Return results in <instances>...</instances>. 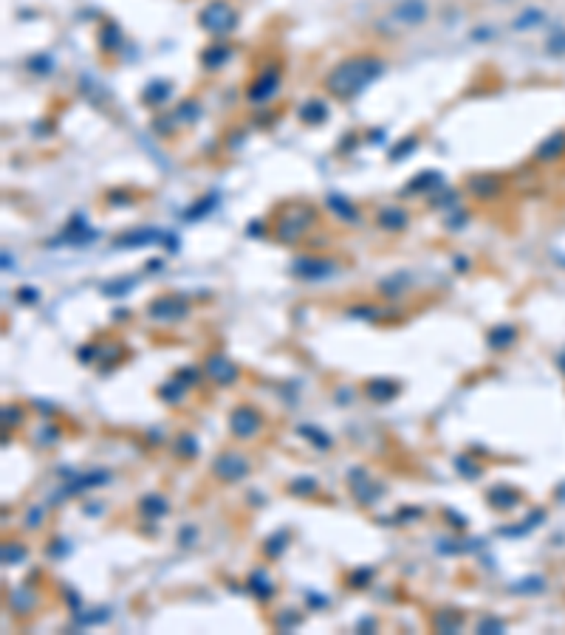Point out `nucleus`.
Instances as JSON below:
<instances>
[{"mask_svg":"<svg viewBox=\"0 0 565 635\" xmlns=\"http://www.w3.org/2000/svg\"><path fill=\"white\" fill-rule=\"evenodd\" d=\"M381 71H384V59H379L373 54H353V57L334 65V71L325 77V88H328V94L337 99H353L356 94H362L376 77H381Z\"/></svg>","mask_w":565,"mask_h":635,"instance_id":"f257e3e1","label":"nucleus"},{"mask_svg":"<svg viewBox=\"0 0 565 635\" xmlns=\"http://www.w3.org/2000/svg\"><path fill=\"white\" fill-rule=\"evenodd\" d=\"M314 209L306 203H288L280 212V221H277V237L283 243H297L314 223Z\"/></svg>","mask_w":565,"mask_h":635,"instance_id":"f03ea898","label":"nucleus"},{"mask_svg":"<svg viewBox=\"0 0 565 635\" xmlns=\"http://www.w3.org/2000/svg\"><path fill=\"white\" fill-rule=\"evenodd\" d=\"M198 23H201L204 32L221 37V34H229L232 28L237 26V12L232 9V3H226V0H212L210 6L201 9Z\"/></svg>","mask_w":565,"mask_h":635,"instance_id":"7ed1b4c3","label":"nucleus"},{"mask_svg":"<svg viewBox=\"0 0 565 635\" xmlns=\"http://www.w3.org/2000/svg\"><path fill=\"white\" fill-rule=\"evenodd\" d=\"M252 469V461L244 455V452H237V449H224L221 455L212 461V474L224 483H237V480H244Z\"/></svg>","mask_w":565,"mask_h":635,"instance_id":"20e7f679","label":"nucleus"},{"mask_svg":"<svg viewBox=\"0 0 565 635\" xmlns=\"http://www.w3.org/2000/svg\"><path fill=\"white\" fill-rule=\"evenodd\" d=\"M229 430L235 438H241V441H252L260 435L263 430V415L252 407V404H241V407H235L232 415H229Z\"/></svg>","mask_w":565,"mask_h":635,"instance_id":"39448f33","label":"nucleus"},{"mask_svg":"<svg viewBox=\"0 0 565 635\" xmlns=\"http://www.w3.org/2000/svg\"><path fill=\"white\" fill-rule=\"evenodd\" d=\"M190 314V302L178 294H161L147 305V316L156 322H178Z\"/></svg>","mask_w":565,"mask_h":635,"instance_id":"423d86ee","label":"nucleus"},{"mask_svg":"<svg viewBox=\"0 0 565 635\" xmlns=\"http://www.w3.org/2000/svg\"><path fill=\"white\" fill-rule=\"evenodd\" d=\"M337 263L328 260V257H314V254H306V257H297L291 263V271H294V277H300V280H328L337 274Z\"/></svg>","mask_w":565,"mask_h":635,"instance_id":"0eeeda50","label":"nucleus"},{"mask_svg":"<svg viewBox=\"0 0 565 635\" xmlns=\"http://www.w3.org/2000/svg\"><path fill=\"white\" fill-rule=\"evenodd\" d=\"M280 79H283V68L280 65H269V68H263L260 77L249 85V99L252 102H266V99H272L277 94V88H280Z\"/></svg>","mask_w":565,"mask_h":635,"instance_id":"6e6552de","label":"nucleus"},{"mask_svg":"<svg viewBox=\"0 0 565 635\" xmlns=\"http://www.w3.org/2000/svg\"><path fill=\"white\" fill-rule=\"evenodd\" d=\"M206 376H210L215 384H221V387H229V384H235L237 381V376H241V370H237V365L232 359H226V356H221V353H212L210 359H206Z\"/></svg>","mask_w":565,"mask_h":635,"instance_id":"1a4fd4ad","label":"nucleus"},{"mask_svg":"<svg viewBox=\"0 0 565 635\" xmlns=\"http://www.w3.org/2000/svg\"><path fill=\"white\" fill-rule=\"evenodd\" d=\"M427 17V3L424 0H402V3L393 9V20H399L402 26H419Z\"/></svg>","mask_w":565,"mask_h":635,"instance_id":"9d476101","label":"nucleus"},{"mask_svg":"<svg viewBox=\"0 0 565 635\" xmlns=\"http://www.w3.org/2000/svg\"><path fill=\"white\" fill-rule=\"evenodd\" d=\"M348 483H350V492H353V497L359 500L362 505H370L373 500H376V489H373V480L365 474V472H353L350 477H348Z\"/></svg>","mask_w":565,"mask_h":635,"instance_id":"9b49d317","label":"nucleus"},{"mask_svg":"<svg viewBox=\"0 0 565 635\" xmlns=\"http://www.w3.org/2000/svg\"><path fill=\"white\" fill-rule=\"evenodd\" d=\"M376 221H379L381 229H388V232H402L410 218H407V212L402 206H384Z\"/></svg>","mask_w":565,"mask_h":635,"instance_id":"f8f14e48","label":"nucleus"},{"mask_svg":"<svg viewBox=\"0 0 565 635\" xmlns=\"http://www.w3.org/2000/svg\"><path fill=\"white\" fill-rule=\"evenodd\" d=\"M365 392H368V396H370L373 401L384 404V401H390V399H396V396H399V384H396V381H390V379H376V381H368Z\"/></svg>","mask_w":565,"mask_h":635,"instance_id":"ddd939ff","label":"nucleus"},{"mask_svg":"<svg viewBox=\"0 0 565 635\" xmlns=\"http://www.w3.org/2000/svg\"><path fill=\"white\" fill-rule=\"evenodd\" d=\"M486 503L495 508V511H512L517 505V492H512L509 486H495L486 497Z\"/></svg>","mask_w":565,"mask_h":635,"instance_id":"4468645a","label":"nucleus"},{"mask_svg":"<svg viewBox=\"0 0 565 635\" xmlns=\"http://www.w3.org/2000/svg\"><path fill=\"white\" fill-rule=\"evenodd\" d=\"M249 590L260 598V601H269L277 590H275V585H272V579H269V573L266 570H255L252 576H249Z\"/></svg>","mask_w":565,"mask_h":635,"instance_id":"2eb2a0df","label":"nucleus"},{"mask_svg":"<svg viewBox=\"0 0 565 635\" xmlns=\"http://www.w3.org/2000/svg\"><path fill=\"white\" fill-rule=\"evenodd\" d=\"M515 336H517V330H515V327H509V325H497V327H492L489 334H486V342H489V347H492V350H506L509 345H515Z\"/></svg>","mask_w":565,"mask_h":635,"instance_id":"dca6fc26","label":"nucleus"},{"mask_svg":"<svg viewBox=\"0 0 565 635\" xmlns=\"http://www.w3.org/2000/svg\"><path fill=\"white\" fill-rule=\"evenodd\" d=\"M229 54H232V48L226 43H218V46H210V48L204 51L201 63H204V68H221L226 59H229Z\"/></svg>","mask_w":565,"mask_h":635,"instance_id":"f3484780","label":"nucleus"},{"mask_svg":"<svg viewBox=\"0 0 565 635\" xmlns=\"http://www.w3.org/2000/svg\"><path fill=\"white\" fill-rule=\"evenodd\" d=\"M300 119L306 125H322L325 119H328V108H325L319 99H311V102H306L300 108Z\"/></svg>","mask_w":565,"mask_h":635,"instance_id":"a211bd4d","label":"nucleus"},{"mask_svg":"<svg viewBox=\"0 0 565 635\" xmlns=\"http://www.w3.org/2000/svg\"><path fill=\"white\" fill-rule=\"evenodd\" d=\"M141 511H144L150 520H159V517H164V514L170 511V505H167V500L159 497V494H147V497L141 500Z\"/></svg>","mask_w":565,"mask_h":635,"instance_id":"6ab92c4d","label":"nucleus"},{"mask_svg":"<svg viewBox=\"0 0 565 635\" xmlns=\"http://www.w3.org/2000/svg\"><path fill=\"white\" fill-rule=\"evenodd\" d=\"M288 545V534L286 531H277L275 536H269L263 542V556H269V559H277Z\"/></svg>","mask_w":565,"mask_h":635,"instance_id":"aec40b11","label":"nucleus"},{"mask_svg":"<svg viewBox=\"0 0 565 635\" xmlns=\"http://www.w3.org/2000/svg\"><path fill=\"white\" fill-rule=\"evenodd\" d=\"M328 206L337 212L342 221H348V223H350V221H353V223L359 221V212H356V206H350V203H348L345 198H339V195H331V198H328Z\"/></svg>","mask_w":565,"mask_h":635,"instance_id":"412c9836","label":"nucleus"},{"mask_svg":"<svg viewBox=\"0 0 565 635\" xmlns=\"http://www.w3.org/2000/svg\"><path fill=\"white\" fill-rule=\"evenodd\" d=\"M172 449H175V455H178V458H195V455H198V441H195L190 432H184L181 438L175 441V446H172Z\"/></svg>","mask_w":565,"mask_h":635,"instance_id":"4be33fe9","label":"nucleus"},{"mask_svg":"<svg viewBox=\"0 0 565 635\" xmlns=\"http://www.w3.org/2000/svg\"><path fill=\"white\" fill-rule=\"evenodd\" d=\"M156 237H159V232H153V229H139V232H133V234H125V237H119V240H116V246L150 243V240H156Z\"/></svg>","mask_w":565,"mask_h":635,"instance_id":"5701e85b","label":"nucleus"},{"mask_svg":"<svg viewBox=\"0 0 565 635\" xmlns=\"http://www.w3.org/2000/svg\"><path fill=\"white\" fill-rule=\"evenodd\" d=\"M461 613H450V610H441L438 613V618H435V627L441 629V632H458V627H461Z\"/></svg>","mask_w":565,"mask_h":635,"instance_id":"b1692460","label":"nucleus"},{"mask_svg":"<svg viewBox=\"0 0 565 635\" xmlns=\"http://www.w3.org/2000/svg\"><path fill=\"white\" fill-rule=\"evenodd\" d=\"M288 492L297 494V497H306V494H314L317 492V480L314 477H297L288 483Z\"/></svg>","mask_w":565,"mask_h":635,"instance_id":"393cba45","label":"nucleus"},{"mask_svg":"<svg viewBox=\"0 0 565 635\" xmlns=\"http://www.w3.org/2000/svg\"><path fill=\"white\" fill-rule=\"evenodd\" d=\"M184 384L181 381H178V379H172L170 384H164L161 390H159V396L164 399V401H170V404H175V401H181V396H184Z\"/></svg>","mask_w":565,"mask_h":635,"instance_id":"a878e982","label":"nucleus"},{"mask_svg":"<svg viewBox=\"0 0 565 635\" xmlns=\"http://www.w3.org/2000/svg\"><path fill=\"white\" fill-rule=\"evenodd\" d=\"M99 43H102L108 51H113L116 46H122V34H119V28H116L113 23H108V26H105V32H102Z\"/></svg>","mask_w":565,"mask_h":635,"instance_id":"bb28decb","label":"nucleus"},{"mask_svg":"<svg viewBox=\"0 0 565 635\" xmlns=\"http://www.w3.org/2000/svg\"><path fill=\"white\" fill-rule=\"evenodd\" d=\"M23 556H26V545H20V542H6L3 545V562L6 565H17Z\"/></svg>","mask_w":565,"mask_h":635,"instance_id":"cd10ccee","label":"nucleus"},{"mask_svg":"<svg viewBox=\"0 0 565 635\" xmlns=\"http://www.w3.org/2000/svg\"><path fill=\"white\" fill-rule=\"evenodd\" d=\"M300 435H303V438H308L311 443H317L319 449H328V446H331V438H328V435H322L317 427H300Z\"/></svg>","mask_w":565,"mask_h":635,"instance_id":"c85d7f7f","label":"nucleus"},{"mask_svg":"<svg viewBox=\"0 0 565 635\" xmlns=\"http://www.w3.org/2000/svg\"><path fill=\"white\" fill-rule=\"evenodd\" d=\"M133 285H136V280L130 277V280H116V283H108L102 291H105L108 296H122V294H125V291H130Z\"/></svg>","mask_w":565,"mask_h":635,"instance_id":"c756f323","label":"nucleus"},{"mask_svg":"<svg viewBox=\"0 0 565 635\" xmlns=\"http://www.w3.org/2000/svg\"><path fill=\"white\" fill-rule=\"evenodd\" d=\"M413 181H415V184H413V190H427V187H438V184H441V181H444V178H441L438 172H424L422 178H419V175H415Z\"/></svg>","mask_w":565,"mask_h":635,"instance_id":"7c9ffc66","label":"nucleus"},{"mask_svg":"<svg viewBox=\"0 0 565 635\" xmlns=\"http://www.w3.org/2000/svg\"><path fill=\"white\" fill-rule=\"evenodd\" d=\"M455 466H458V472H466V477H472V480L481 474V466L472 463L469 458H455Z\"/></svg>","mask_w":565,"mask_h":635,"instance_id":"2f4dec72","label":"nucleus"},{"mask_svg":"<svg viewBox=\"0 0 565 635\" xmlns=\"http://www.w3.org/2000/svg\"><path fill=\"white\" fill-rule=\"evenodd\" d=\"M161 99H167V85H153V88L144 94V102H150V105H156V102H161Z\"/></svg>","mask_w":565,"mask_h":635,"instance_id":"473e14b6","label":"nucleus"},{"mask_svg":"<svg viewBox=\"0 0 565 635\" xmlns=\"http://www.w3.org/2000/svg\"><path fill=\"white\" fill-rule=\"evenodd\" d=\"M175 379H178V381H181L184 387H190V384H192V381L198 379V373H195L192 367H184V370H178V373H175Z\"/></svg>","mask_w":565,"mask_h":635,"instance_id":"72a5a7b5","label":"nucleus"},{"mask_svg":"<svg viewBox=\"0 0 565 635\" xmlns=\"http://www.w3.org/2000/svg\"><path fill=\"white\" fill-rule=\"evenodd\" d=\"M415 144H419V139H407V141H404L399 150H393V159H402V156H407V153H410V150H413Z\"/></svg>","mask_w":565,"mask_h":635,"instance_id":"f704fd0d","label":"nucleus"},{"mask_svg":"<svg viewBox=\"0 0 565 635\" xmlns=\"http://www.w3.org/2000/svg\"><path fill=\"white\" fill-rule=\"evenodd\" d=\"M40 514H43L40 508H34V511H28V523H26V525H28V528H37V525L43 523V520H40Z\"/></svg>","mask_w":565,"mask_h":635,"instance_id":"c9c22d12","label":"nucleus"},{"mask_svg":"<svg viewBox=\"0 0 565 635\" xmlns=\"http://www.w3.org/2000/svg\"><path fill=\"white\" fill-rule=\"evenodd\" d=\"M486 629H503V624H500V621H492V618H489V621L484 618V621L478 624V632H486Z\"/></svg>","mask_w":565,"mask_h":635,"instance_id":"e433bc0d","label":"nucleus"},{"mask_svg":"<svg viewBox=\"0 0 565 635\" xmlns=\"http://www.w3.org/2000/svg\"><path fill=\"white\" fill-rule=\"evenodd\" d=\"M20 299H23V302H37V291H32V288H20Z\"/></svg>","mask_w":565,"mask_h":635,"instance_id":"4c0bfd02","label":"nucleus"},{"mask_svg":"<svg viewBox=\"0 0 565 635\" xmlns=\"http://www.w3.org/2000/svg\"><path fill=\"white\" fill-rule=\"evenodd\" d=\"M3 418H6V423H9V421L20 423V418H23V415H20V410H9V407H6V410H3Z\"/></svg>","mask_w":565,"mask_h":635,"instance_id":"58836bf2","label":"nucleus"},{"mask_svg":"<svg viewBox=\"0 0 565 635\" xmlns=\"http://www.w3.org/2000/svg\"><path fill=\"white\" fill-rule=\"evenodd\" d=\"M190 536H195V531H192V528H184L181 536H178V539H181V545H190Z\"/></svg>","mask_w":565,"mask_h":635,"instance_id":"ea45409f","label":"nucleus"}]
</instances>
